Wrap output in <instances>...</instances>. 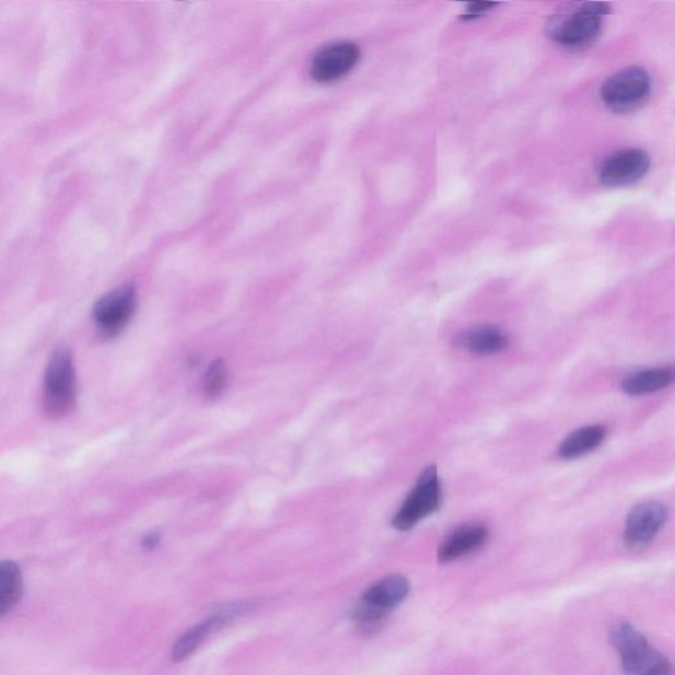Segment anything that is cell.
<instances>
[{"instance_id": "2", "label": "cell", "mask_w": 675, "mask_h": 675, "mask_svg": "<svg viewBox=\"0 0 675 675\" xmlns=\"http://www.w3.org/2000/svg\"><path fill=\"white\" fill-rule=\"evenodd\" d=\"M77 403V377L73 353L67 346L51 353L44 379V409L51 419L72 414Z\"/></svg>"}, {"instance_id": "5", "label": "cell", "mask_w": 675, "mask_h": 675, "mask_svg": "<svg viewBox=\"0 0 675 675\" xmlns=\"http://www.w3.org/2000/svg\"><path fill=\"white\" fill-rule=\"evenodd\" d=\"M442 499L439 473L435 466H429L422 472L414 491L409 493L400 510L395 514L392 525L400 532L415 528L423 519L440 511Z\"/></svg>"}, {"instance_id": "15", "label": "cell", "mask_w": 675, "mask_h": 675, "mask_svg": "<svg viewBox=\"0 0 675 675\" xmlns=\"http://www.w3.org/2000/svg\"><path fill=\"white\" fill-rule=\"evenodd\" d=\"M673 381V368L653 369L636 372V374L628 376L626 381L621 383V388L627 395L641 396L665 389Z\"/></svg>"}, {"instance_id": "7", "label": "cell", "mask_w": 675, "mask_h": 675, "mask_svg": "<svg viewBox=\"0 0 675 675\" xmlns=\"http://www.w3.org/2000/svg\"><path fill=\"white\" fill-rule=\"evenodd\" d=\"M137 309V291L124 286L103 295L93 309V318L100 336L105 339L117 337L125 329Z\"/></svg>"}, {"instance_id": "13", "label": "cell", "mask_w": 675, "mask_h": 675, "mask_svg": "<svg viewBox=\"0 0 675 675\" xmlns=\"http://www.w3.org/2000/svg\"><path fill=\"white\" fill-rule=\"evenodd\" d=\"M456 345L475 357H492L507 349L510 339L497 326H477L462 331Z\"/></svg>"}, {"instance_id": "8", "label": "cell", "mask_w": 675, "mask_h": 675, "mask_svg": "<svg viewBox=\"0 0 675 675\" xmlns=\"http://www.w3.org/2000/svg\"><path fill=\"white\" fill-rule=\"evenodd\" d=\"M649 170H651L649 154L638 148H632V150L610 154L604 160L597 171V178L608 188H626L644 178Z\"/></svg>"}, {"instance_id": "18", "label": "cell", "mask_w": 675, "mask_h": 675, "mask_svg": "<svg viewBox=\"0 0 675 675\" xmlns=\"http://www.w3.org/2000/svg\"><path fill=\"white\" fill-rule=\"evenodd\" d=\"M498 8V3L493 2H474L467 5V18H478L485 15L486 12L491 11L492 9Z\"/></svg>"}, {"instance_id": "10", "label": "cell", "mask_w": 675, "mask_h": 675, "mask_svg": "<svg viewBox=\"0 0 675 675\" xmlns=\"http://www.w3.org/2000/svg\"><path fill=\"white\" fill-rule=\"evenodd\" d=\"M359 59L360 50L356 44H333L314 57L311 73L317 82H334L350 73L357 67Z\"/></svg>"}, {"instance_id": "4", "label": "cell", "mask_w": 675, "mask_h": 675, "mask_svg": "<svg viewBox=\"0 0 675 675\" xmlns=\"http://www.w3.org/2000/svg\"><path fill=\"white\" fill-rule=\"evenodd\" d=\"M609 14L607 3H583L570 15L559 18L550 25V35L568 49L580 50L590 47L600 37L603 18Z\"/></svg>"}, {"instance_id": "12", "label": "cell", "mask_w": 675, "mask_h": 675, "mask_svg": "<svg viewBox=\"0 0 675 675\" xmlns=\"http://www.w3.org/2000/svg\"><path fill=\"white\" fill-rule=\"evenodd\" d=\"M244 613L242 603L231 604L228 609L217 616L210 617V619L199 622L198 626L189 629L179 638L173 647L172 659L179 662L188 659L189 655L195 653L202 642L208 638L210 633L218 631L222 626L226 625L234 616Z\"/></svg>"}, {"instance_id": "19", "label": "cell", "mask_w": 675, "mask_h": 675, "mask_svg": "<svg viewBox=\"0 0 675 675\" xmlns=\"http://www.w3.org/2000/svg\"><path fill=\"white\" fill-rule=\"evenodd\" d=\"M158 543H159V537H158V536H154V535L148 536V537L144 539V546H146V548H148V549H152V548H154V546H156V545H158Z\"/></svg>"}, {"instance_id": "6", "label": "cell", "mask_w": 675, "mask_h": 675, "mask_svg": "<svg viewBox=\"0 0 675 675\" xmlns=\"http://www.w3.org/2000/svg\"><path fill=\"white\" fill-rule=\"evenodd\" d=\"M651 77L638 67L627 68L604 82L601 96L610 110L629 113L644 105L651 95Z\"/></svg>"}, {"instance_id": "16", "label": "cell", "mask_w": 675, "mask_h": 675, "mask_svg": "<svg viewBox=\"0 0 675 675\" xmlns=\"http://www.w3.org/2000/svg\"><path fill=\"white\" fill-rule=\"evenodd\" d=\"M23 573L12 561L0 562V617L8 615L22 600Z\"/></svg>"}, {"instance_id": "3", "label": "cell", "mask_w": 675, "mask_h": 675, "mask_svg": "<svg viewBox=\"0 0 675 675\" xmlns=\"http://www.w3.org/2000/svg\"><path fill=\"white\" fill-rule=\"evenodd\" d=\"M409 582L403 575H389L372 584L365 591L357 607L353 608L352 619L363 631H374L396 607L407 600Z\"/></svg>"}, {"instance_id": "17", "label": "cell", "mask_w": 675, "mask_h": 675, "mask_svg": "<svg viewBox=\"0 0 675 675\" xmlns=\"http://www.w3.org/2000/svg\"><path fill=\"white\" fill-rule=\"evenodd\" d=\"M229 372L226 364L223 360L217 359L210 364L208 371H206L203 389L205 395L210 398L221 396L228 387Z\"/></svg>"}, {"instance_id": "1", "label": "cell", "mask_w": 675, "mask_h": 675, "mask_svg": "<svg viewBox=\"0 0 675 675\" xmlns=\"http://www.w3.org/2000/svg\"><path fill=\"white\" fill-rule=\"evenodd\" d=\"M609 640L626 675H673L671 660L653 648L645 636L629 622H617L610 629Z\"/></svg>"}, {"instance_id": "11", "label": "cell", "mask_w": 675, "mask_h": 675, "mask_svg": "<svg viewBox=\"0 0 675 675\" xmlns=\"http://www.w3.org/2000/svg\"><path fill=\"white\" fill-rule=\"evenodd\" d=\"M490 533L487 526L479 523L466 524L443 539L437 551V558L442 563L456 561L462 557L473 555L484 548L488 542Z\"/></svg>"}, {"instance_id": "14", "label": "cell", "mask_w": 675, "mask_h": 675, "mask_svg": "<svg viewBox=\"0 0 675 675\" xmlns=\"http://www.w3.org/2000/svg\"><path fill=\"white\" fill-rule=\"evenodd\" d=\"M607 437V428L591 426L575 430L558 449V454L566 461L582 458L600 447Z\"/></svg>"}, {"instance_id": "9", "label": "cell", "mask_w": 675, "mask_h": 675, "mask_svg": "<svg viewBox=\"0 0 675 675\" xmlns=\"http://www.w3.org/2000/svg\"><path fill=\"white\" fill-rule=\"evenodd\" d=\"M667 508L657 501L642 503L629 513L625 531V542L629 549L647 548L665 525Z\"/></svg>"}]
</instances>
